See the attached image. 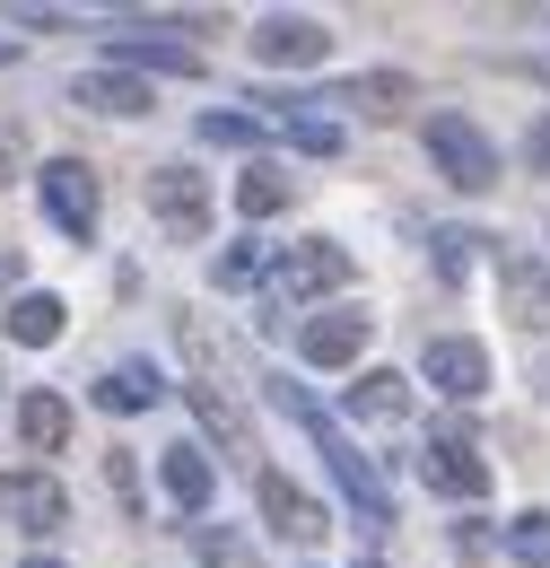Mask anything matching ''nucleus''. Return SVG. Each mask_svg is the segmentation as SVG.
I'll use <instances>...</instances> for the list:
<instances>
[{"mask_svg":"<svg viewBox=\"0 0 550 568\" xmlns=\"http://www.w3.org/2000/svg\"><path fill=\"white\" fill-rule=\"evenodd\" d=\"M419 376H428L446 403H472V394H489V351L464 342V333H437V342L419 351Z\"/></svg>","mask_w":550,"mask_h":568,"instance_id":"6e6552de","label":"nucleus"},{"mask_svg":"<svg viewBox=\"0 0 550 568\" xmlns=\"http://www.w3.org/2000/svg\"><path fill=\"white\" fill-rule=\"evenodd\" d=\"M533 394H542V403H550V358H533Z\"/></svg>","mask_w":550,"mask_h":568,"instance_id":"473e14b6","label":"nucleus"},{"mask_svg":"<svg viewBox=\"0 0 550 568\" xmlns=\"http://www.w3.org/2000/svg\"><path fill=\"white\" fill-rule=\"evenodd\" d=\"M263 123H272L288 149H306V158H342V123L315 114L306 97H263Z\"/></svg>","mask_w":550,"mask_h":568,"instance_id":"9b49d317","label":"nucleus"},{"mask_svg":"<svg viewBox=\"0 0 550 568\" xmlns=\"http://www.w3.org/2000/svg\"><path fill=\"white\" fill-rule=\"evenodd\" d=\"M157 481H166V498H175V507H193V516H202L210 490H218V473H210L202 446H166V455H157Z\"/></svg>","mask_w":550,"mask_h":568,"instance_id":"a211bd4d","label":"nucleus"},{"mask_svg":"<svg viewBox=\"0 0 550 568\" xmlns=\"http://www.w3.org/2000/svg\"><path fill=\"white\" fill-rule=\"evenodd\" d=\"M254 62H272V71H324V53H333V36H324V18H297V9H279V18H254Z\"/></svg>","mask_w":550,"mask_h":568,"instance_id":"39448f33","label":"nucleus"},{"mask_svg":"<svg viewBox=\"0 0 550 568\" xmlns=\"http://www.w3.org/2000/svg\"><path fill=\"white\" fill-rule=\"evenodd\" d=\"M324 105H358V114H403V105H411V79H403V71H367V79H342V88H324Z\"/></svg>","mask_w":550,"mask_h":568,"instance_id":"412c9836","label":"nucleus"},{"mask_svg":"<svg viewBox=\"0 0 550 568\" xmlns=\"http://www.w3.org/2000/svg\"><path fill=\"white\" fill-rule=\"evenodd\" d=\"M254 498H263V516H272L279 534H288V542H315V534H324V507H315V498L297 490L288 473H272V464L254 473Z\"/></svg>","mask_w":550,"mask_h":568,"instance_id":"ddd939ff","label":"nucleus"},{"mask_svg":"<svg viewBox=\"0 0 550 568\" xmlns=\"http://www.w3.org/2000/svg\"><path fill=\"white\" fill-rule=\"evenodd\" d=\"M9 62H18V36H0V71H9Z\"/></svg>","mask_w":550,"mask_h":568,"instance_id":"72a5a7b5","label":"nucleus"},{"mask_svg":"<svg viewBox=\"0 0 550 568\" xmlns=\"http://www.w3.org/2000/svg\"><path fill=\"white\" fill-rule=\"evenodd\" d=\"M184 403L202 412V428H210V446L218 455H236L245 473H254V428H245V412L227 403V385H210V376H184Z\"/></svg>","mask_w":550,"mask_h":568,"instance_id":"9d476101","label":"nucleus"},{"mask_svg":"<svg viewBox=\"0 0 550 568\" xmlns=\"http://www.w3.org/2000/svg\"><path fill=\"white\" fill-rule=\"evenodd\" d=\"M455 551H464V560H481V551H489V534H481V516H464V525H455Z\"/></svg>","mask_w":550,"mask_h":568,"instance_id":"7c9ffc66","label":"nucleus"},{"mask_svg":"<svg viewBox=\"0 0 550 568\" xmlns=\"http://www.w3.org/2000/svg\"><path fill=\"white\" fill-rule=\"evenodd\" d=\"M0 288H18V254L9 245H0Z\"/></svg>","mask_w":550,"mask_h":568,"instance_id":"2f4dec72","label":"nucleus"},{"mask_svg":"<svg viewBox=\"0 0 550 568\" xmlns=\"http://www.w3.org/2000/svg\"><path fill=\"white\" fill-rule=\"evenodd\" d=\"M27 568H62V560H27Z\"/></svg>","mask_w":550,"mask_h":568,"instance_id":"e433bc0d","label":"nucleus"},{"mask_svg":"<svg viewBox=\"0 0 550 568\" xmlns=\"http://www.w3.org/2000/svg\"><path fill=\"white\" fill-rule=\"evenodd\" d=\"M507 551H516V560H524V568H550V516H542V507L507 525Z\"/></svg>","mask_w":550,"mask_h":568,"instance_id":"a878e982","label":"nucleus"},{"mask_svg":"<svg viewBox=\"0 0 550 568\" xmlns=\"http://www.w3.org/2000/svg\"><path fill=\"white\" fill-rule=\"evenodd\" d=\"M236 211H245V219L288 211V175H272V166H245V184H236Z\"/></svg>","mask_w":550,"mask_h":568,"instance_id":"393cba45","label":"nucleus"},{"mask_svg":"<svg viewBox=\"0 0 550 568\" xmlns=\"http://www.w3.org/2000/svg\"><path fill=\"white\" fill-rule=\"evenodd\" d=\"M105 490L123 498V516H140V464L132 455H105Z\"/></svg>","mask_w":550,"mask_h":568,"instance_id":"c85d7f7f","label":"nucleus"},{"mask_svg":"<svg viewBox=\"0 0 550 568\" xmlns=\"http://www.w3.org/2000/svg\"><path fill=\"white\" fill-rule=\"evenodd\" d=\"M524 158H533V175H550V114L533 123V132H524Z\"/></svg>","mask_w":550,"mask_h":568,"instance_id":"c756f323","label":"nucleus"},{"mask_svg":"<svg viewBox=\"0 0 550 568\" xmlns=\"http://www.w3.org/2000/svg\"><path fill=\"white\" fill-rule=\"evenodd\" d=\"M210 281H218V288H254V281H272V245H227V254L210 263Z\"/></svg>","mask_w":550,"mask_h":568,"instance_id":"b1692460","label":"nucleus"},{"mask_svg":"<svg viewBox=\"0 0 550 568\" xmlns=\"http://www.w3.org/2000/svg\"><path fill=\"white\" fill-rule=\"evenodd\" d=\"M96 403H105V412H157V403H166V376H157L149 358H123V367L96 376Z\"/></svg>","mask_w":550,"mask_h":568,"instance_id":"f3484780","label":"nucleus"},{"mask_svg":"<svg viewBox=\"0 0 550 568\" xmlns=\"http://www.w3.org/2000/svg\"><path fill=\"white\" fill-rule=\"evenodd\" d=\"M70 105H79V114H123V123H132V114H149V88H140L132 71L105 62V71H79V79H70Z\"/></svg>","mask_w":550,"mask_h":568,"instance_id":"4468645a","label":"nucleus"},{"mask_svg":"<svg viewBox=\"0 0 550 568\" xmlns=\"http://www.w3.org/2000/svg\"><path fill=\"white\" fill-rule=\"evenodd\" d=\"M0 516L18 534H62L70 525V490L53 473H0Z\"/></svg>","mask_w":550,"mask_h":568,"instance_id":"0eeeda50","label":"nucleus"},{"mask_svg":"<svg viewBox=\"0 0 550 568\" xmlns=\"http://www.w3.org/2000/svg\"><path fill=\"white\" fill-rule=\"evenodd\" d=\"M0 184H9V141H0Z\"/></svg>","mask_w":550,"mask_h":568,"instance_id":"c9c22d12","label":"nucleus"},{"mask_svg":"<svg viewBox=\"0 0 550 568\" xmlns=\"http://www.w3.org/2000/svg\"><path fill=\"white\" fill-rule=\"evenodd\" d=\"M18 437H27L35 455H53V446L70 437V403L62 394H27V403H18Z\"/></svg>","mask_w":550,"mask_h":568,"instance_id":"4be33fe9","label":"nucleus"},{"mask_svg":"<svg viewBox=\"0 0 550 568\" xmlns=\"http://www.w3.org/2000/svg\"><path fill=\"white\" fill-rule=\"evenodd\" d=\"M358 568H385V560H358Z\"/></svg>","mask_w":550,"mask_h":568,"instance_id":"4c0bfd02","label":"nucleus"},{"mask_svg":"<svg viewBox=\"0 0 550 568\" xmlns=\"http://www.w3.org/2000/svg\"><path fill=\"white\" fill-rule=\"evenodd\" d=\"M349 420H367V428H403V420H411V376H394V367L358 376V385H349Z\"/></svg>","mask_w":550,"mask_h":568,"instance_id":"dca6fc26","label":"nucleus"},{"mask_svg":"<svg viewBox=\"0 0 550 568\" xmlns=\"http://www.w3.org/2000/svg\"><path fill=\"white\" fill-rule=\"evenodd\" d=\"M263 394H272L279 412H288V420L315 437V455L333 464V481H342V498H349V507H358L367 525H394V490L376 481V464H367V455H358V446L342 437V420H324V412H315V394H306L297 376H263Z\"/></svg>","mask_w":550,"mask_h":568,"instance_id":"f257e3e1","label":"nucleus"},{"mask_svg":"<svg viewBox=\"0 0 550 568\" xmlns=\"http://www.w3.org/2000/svg\"><path fill=\"white\" fill-rule=\"evenodd\" d=\"M524 71H533V79H542V88H550V53H542V62H524Z\"/></svg>","mask_w":550,"mask_h":568,"instance_id":"f704fd0d","label":"nucleus"},{"mask_svg":"<svg viewBox=\"0 0 550 568\" xmlns=\"http://www.w3.org/2000/svg\"><path fill=\"white\" fill-rule=\"evenodd\" d=\"M272 288L288 297V306H306V297H333V288H349V254L333 245V236L279 245V254H272Z\"/></svg>","mask_w":550,"mask_h":568,"instance_id":"7ed1b4c3","label":"nucleus"},{"mask_svg":"<svg viewBox=\"0 0 550 568\" xmlns=\"http://www.w3.org/2000/svg\"><path fill=\"white\" fill-rule=\"evenodd\" d=\"M428 158H437L446 184H464V193H489V184H498V149H489V132L464 123V114H428Z\"/></svg>","mask_w":550,"mask_h":568,"instance_id":"f03ea898","label":"nucleus"},{"mask_svg":"<svg viewBox=\"0 0 550 568\" xmlns=\"http://www.w3.org/2000/svg\"><path fill=\"white\" fill-rule=\"evenodd\" d=\"M297 351L315 358V367H349V358L367 351V315H315V324L297 333Z\"/></svg>","mask_w":550,"mask_h":568,"instance_id":"6ab92c4d","label":"nucleus"},{"mask_svg":"<svg viewBox=\"0 0 550 568\" xmlns=\"http://www.w3.org/2000/svg\"><path fill=\"white\" fill-rule=\"evenodd\" d=\"M419 481H428L437 498H464V507H481V498H489V464L464 446V428L446 420L437 437H428V455H419Z\"/></svg>","mask_w":550,"mask_h":568,"instance_id":"423d86ee","label":"nucleus"},{"mask_svg":"<svg viewBox=\"0 0 550 568\" xmlns=\"http://www.w3.org/2000/svg\"><path fill=\"white\" fill-rule=\"evenodd\" d=\"M70 306L53 288H27V297H9V342H27V351H44V342H62Z\"/></svg>","mask_w":550,"mask_h":568,"instance_id":"aec40b11","label":"nucleus"},{"mask_svg":"<svg viewBox=\"0 0 550 568\" xmlns=\"http://www.w3.org/2000/svg\"><path fill=\"white\" fill-rule=\"evenodd\" d=\"M35 184H44L53 227H62L70 245H88V236H96V166H88V158H44Z\"/></svg>","mask_w":550,"mask_h":568,"instance_id":"20e7f679","label":"nucleus"},{"mask_svg":"<svg viewBox=\"0 0 550 568\" xmlns=\"http://www.w3.org/2000/svg\"><path fill=\"white\" fill-rule=\"evenodd\" d=\"M498 288H507V315H516L524 333H550V272L533 254H507V263H498Z\"/></svg>","mask_w":550,"mask_h":568,"instance_id":"2eb2a0df","label":"nucleus"},{"mask_svg":"<svg viewBox=\"0 0 550 568\" xmlns=\"http://www.w3.org/2000/svg\"><path fill=\"white\" fill-rule=\"evenodd\" d=\"M481 227H446V236H437V272H446V281H464V272H472V263H481Z\"/></svg>","mask_w":550,"mask_h":568,"instance_id":"bb28decb","label":"nucleus"},{"mask_svg":"<svg viewBox=\"0 0 550 568\" xmlns=\"http://www.w3.org/2000/svg\"><path fill=\"white\" fill-rule=\"evenodd\" d=\"M202 141L210 149H254V141H263V123H254V114H202Z\"/></svg>","mask_w":550,"mask_h":568,"instance_id":"cd10ccee","label":"nucleus"},{"mask_svg":"<svg viewBox=\"0 0 550 568\" xmlns=\"http://www.w3.org/2000/svg\"><path fill=\"white\" fill-rule=\"evenodd\" d=\"M149 211H157L166 236H210V184L193 166H157L149 175Z\"/></svg>","mask_w":550,"mask_h":568,"instance_id":"1a4fd4ad","label":"nucleus"},{"mask_svg":"<svg viewBox=\"0 0 550 568\" xmlns=\"http://www.w3.org/2000/svg\"><path fill=\"white\" fill-rule=\"evenodd\" d=\"M105 62H114V71H175V79H202V53H193V44H166V36H140V27L105 36Z\"/></svg>","mask_w":550,"mask_h":568,"instance_id":"f8f14e48","label":"nucleus"},{"mask_svg":"<svg viewBox=\"0 0 550 568\" xmlns=\"http://www.w3.org/2000/svg\"><path fill=\"white\" fill-rule=\"evenodd\" d=\"M193 551H202L210 568H263V560H254V542H245L236 525H193Z\"/></svg>","mask_w":550,"mask_h":568,"instance_id":"5701e85b","label":"nucleus"}]
</instances>
